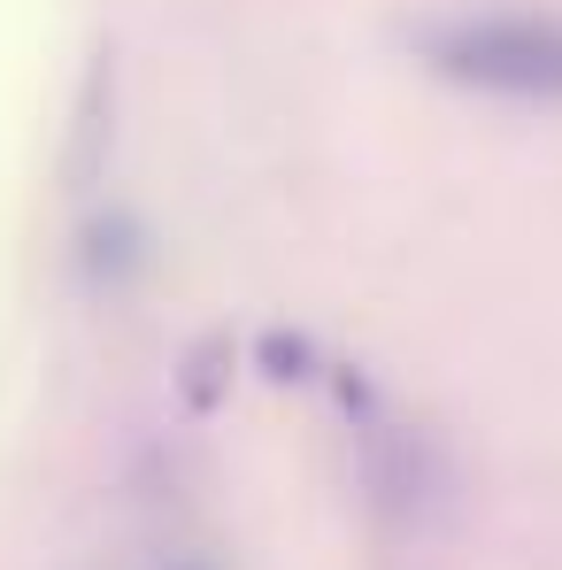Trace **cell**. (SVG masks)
Returning a JSON list of instances; mask_svg holds the SVG:
<instances>
[{
    "label": "cell",
    "instance_id": "1",
    "mask_svg": "<svg viewBox=\"0 0 562 570\" xmlns=\"http://www.w3.org/2000/svg\"><path fill=\"white\" fill-rule=\"evenodd\" d=\"M416 62L470 94L562 100V16L555 8H463L416 31Z\"/></svg>",
    "mask_w": 562,
    "mask_h": 570
},
{
    "label": "cell",
    "instance_id": "2",
    "mask_svg": "<svg viewBox=\"0 0 562 570\" xmlns=\"http://www.w3.org/2000/svg\"><path fill=\"white\" fill-rule=\"evenodd\" d=\"M108 155H116V47L100 39L86 55V78L70 100V139H62V186L93 193L108 178Z\"/></svg>",
    "mask_w": 562,
    "mask_h": 570
},
{
    "label": "cell",
    "instance_id": "3",
    "mask_svg": "<svg viewBox=\"0 0 562 570\" xmlns=\"http://www.w3.org/2000/svg\"><path fill=\"white\" fill-rule=\"evenodd\" d=\"M363 478H371L377 517H416L440 485V455L424 432H401V424H363Z\"/></svg>",
    "mask_w": 562,
    "mask_h": 570
},
{
    "label": "cell",
    "instance_id": "4",
    "mask_svg": "<svg viewBox=\"0 0 562 570\" xmlns=\"http://www.w3.org/2000/svg\"><path fill=\"white\" fill-rule=\"evenodd\" d=\"M78 271L86 285H131L147 271V224L131 216V208H108V216H86V232H78Z\"/></svg>",
    "mask_w": 562,
    "mask_h": 570
},
{
    "label": "cell",
    "instance_id": "5",
    "mask_svg": "<svg viewBox=\"0 0 562 570\" xmlns=\"http://www.w3.org/2000/svg\"><path fill=\"white\" fill-rule=\"evenodd\" d=\"M231 363H239L231 332H200L186 347V363H178V401H186L193 416H208V409L231 393Z\"/></svg>",
    "mask_w": 562,
    "mask_h": 570
},
{
    "label": "cell",
    "instance_id": "6",
    "mask_svg": "<svg viewBox=\"0 0 562 570\" xmlns=\"http://www.w3.org/2000/svg\"><path fill=\"white\" fill-rule=\"evenodd\" d=\"M255 371H263V379H278V385L316 379V340H308V332H285V324H270V332L255 340Z\"/></svg>",
    "mask_w": 562,
    "mask_h": 570
},
{
    "label": "cell",
    "instance_id": "7",
    "mask_svg": "<svg viewBox=\"0 0 562 570\" xmlns=\"http://www.w3.org/2000/svg\"><path fill=\"white\" fill-rule=\"evenodd\" d=\"M178 570H193V563H178Z\"/></svg>",
    "mask_w": 562,
    "mask_h": 570
}]
</instances>
